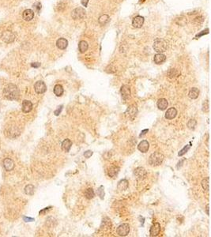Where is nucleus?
<instances>
[{
  "label": "nucleus",
  "mask_w": 211,
  "mask_h": 237,
  "mask_svg": "<svg viewBox=\"0 0 211 237\" xmlns=\"http://www.w3.org/2000/svg\"><path fill=\"white\" fill-rule=\"evenodd\" d=\"M129 187V183L127 179H121L120 181L118 183L117 185V188L118 190L120 191H123L127 190Z\"/></svg>",
  "instance_id": "obj_21"
},
{
  "label": "nucleus",
  "mask_w": 211,
  "mask_h": 237,
  "mask_svg": "<svg viewBox=\"0 0 211 237\" xmlns=\"http://www.w3.org/2000/svg\"><path fill=\"white\" fill-rule=\"evenodd\" d=\"M92 153H92L91 150H88V151H86L84 153V157H85L86 158H89L91 156H92Z\"/></svg>",
  "instance_id": "obj_36"
},
{
  "label": "nucleus",
  "mask_w": 211,
  "mask_h": 237,
  "mask_svg": "<svg viewBox=\"0 0 211 237\" xmlns=\"http://www.w3.org/2000/svg\"><path fill=\"white\" fill-rule=\"evenodd\" d=\"M23 219L25 220V221H26V222H30V221H34V219H33V218H30V217H24Z\"/></svg>",
  "instance_id": "obj_39"
},
{
  "label": "nucleus",
  "mask_w": 211,
  "mask_h": 237,
  "mask_svg": "<svg viewBox=\"0 0 211 237\" xmlns=\"http://www.w3.org/2000/svg\"><path fill=\"white\" fill-rule=\"evenodd\" d=\"M3 167L6 171H12L14 168V163L10 158H6L3 161Z\"/></svg>",
  "instance_id": "obj_13"
},
{
  "label": "nucleus",
  "mask_w": 211,
  "mask_h": 237,
  "mask_svg": "<svg viewBox=\"0 0 211 237\" xmlns=\"http://www.w3.org/2000/svg\"><path fill=\"white\" fill-rule=\"evenodd\" d=\"M124 114H125V116L127 118L134 119L136 117L137 114H138L137 105L136 104H132V105L129 106L128 108L127 109V111H126Z\"/></svg>",
  "instance_id": "obj_5"
},
{
  "label": "nucleus",
  "mask_w": 211,
  "mask_h": 237,
  "mask_svg": "<svg viewBox=\"0 0 211 237\" xmlns=\"http://www.w3.org/2000/svg\"><path fill=\"white\" fill-rule=\"evenodd\" d=\"M34 89L36 91V93L38 94H42L46 92L47 90V86L45 85V83L42 82V81H38L35 83L34 85Z\"/></svg>",
  "instance_id": "obj_9"
},
{
  "label": "nucleus",
  "mask_w": 211,
  "mask_h": 237,
  "mask_svg": "<svg viewBox=\"0 0 211 237\" xmlns=\"http://www.w3.org/2000/svg\"><path fill=\"white\" fill-rule=\"evenodd\" d=\"M81 3H82V4L83 5V7H87V5H88V3H89V0H82Z\"/></svg>",
  "instance_id": "obj_38"
},
{
  "label": "nucleus",
  "mask_w": 211,
  "mask_h": 237,
  "mask_svg": "<svg viewBox=\"0 0 211 237\" xmlns=\"http://www.w3.org/2000/svg\"><path fill=\"white\" fill-rule=\"evenodd\" d=\"M22 17L25 21H29L34 17V12H33V10H30V9L25 10L22 13Z\"/></svg>",
  "instance_id": "obj_16"
},
{
  "label": "nucleus",
  "mask_w": 211,
  "mask_h": 237,
  "mask_svg": "<svg viewBox=\"0 0 211 237\" xmlns=\"http://www.w3.org/2000/svg\"><path fill=\"white\" fill-rule=\"evenodd\" d=\"M177 115V111L175 108H170L165 113V118L167 119H173Z\"/></svg>",
  "instance_id": "obj_17"
},
{
  "label": "nucleus",
  "mask_w": 211,
  "mask_h": 237,
  "mask_svg": "<svg viewBox=\"0 0 211 237\" xmlns=\"http://www.w3.org/2000/svg\"><path fill=\"white\" fill-rule=\"evenodd\" d=\"M157 105V108H158L160 110L164 111V110H165V109L168 108V101H167V100H166V99L161 98L158 100Z\"/></svg>",
  "instance_id": "obj_20"
},
{
  "label": "nucleus",
  "mask_w": 211,
  "mask_h": 237,
  "mask_svg": "<svg viewBox=\"0 0 211 237\" xmlns=\"http://www.w3.org/2000/svg\"><path fill=\"white\" fill-rule=\"evenodd\" d=\"M104 187H103V186H100V187L97 189V191H96L97 195L99 196L100 199H104Z\"/></svg>",
  "instance_id": "obj_31"
},
{
  "label": "nucleus",
  "mask_w": 211,
  "mask_h": 237,
  "mask_svg": "<svg viewBox=\"0 0 211 237\" xmlns=\"http://www.w3.org/2000/svg\"><path fill=\"white\" fill-rule=\"evenodd\" d=\"M94 196H95V194H94V191H93V190H92V188H88V189H86V191H85V197H86L87 199H92Z\"/></svg>",
  "instance_id": "obj_29"
},
{
  "label": "nucleus",
  "mask_w": 211,
  "mask_h": 237,
  "mask_svg": "<svg viewBox=\"0 0 211 237\" xmlns=\"http://www.w3.org/2000/svg\"><path fill=\"white\" fill-rule=\"evenodd\" d=\"M197 125V122L195 119H190L188 123V127L191 130H194Z\"/></svg>",
  "instance_id": "obj_32"
},
{
  "label": "nucleus",
  "mask_w": 211,
  "mask_h": 237,
  "mask_svg": "<svg viewBox=\"0 0 211 237\" xmlns=\"http://www.w3.org/2000/svg\"><path fill=\"white\" fill-rule=\"evenodd\" d=\"M161 232V224L159 223H155L154 224L152 225V227L150 228V231H149V234H150V236H157L160 234Z\"/></svg>",
  "instance_id": "obj_11"
},
{
  "label": "nucleus",
  "mask_w": 211,
  "mask_h": 237,
  "mask_svg": "<svg viewBox=\"0 0 211 237\" xmlns=\"http://www.w3.org/2000/svg\"><path fill=\"white\" fill-rule=\"evenodd\" d=\"M134 174L135 175L136 179L138 180H142L146 177V171L145 170V168H142V167H138L135 169L134 171Z\"/></svg>",
  "instance_id": "obj_8"
},
{
  "label": "nucleus",
  "mask_w": 211,
  "mask_h": 237,
  "mask_svg": "<svg viewBox=\"0 0 211 237\" xmlns=\"http://www.w3.org/2000/svg\"><path fill=\"white\" fill-rule=\"evenodd\" d=\"M71 16L74 20L82 19L86 17V10H84L82 7L76 8L72 11Z\"/></svg>",
  "instance_id": "obj_6"
},
{
  "label": "nucleus",
  "mask_w": 211,
  "mask_h": 237,
  "mask_svg": "<svg viewBox=\"0 0 211 237\" xmlns=\"http://www.w3.org/2000/svg\"><path fill=\"white\" fill-rule=\"evenodd\" d=\"M31 66L32 67H34V68H38L39 66H40V63H33L31 64Z\"/></svg>",
  "instance_id": "obj_37"
},
{
  "label": "nucleus",
  "mask_w": 211,
  "mask_h": 237,
  "mask_svg": "<svg viewBox=\"0 0 211 237\" xmlns=\"http://www.w3.org/2000/svg\"><path fill=\"white\" fill-rule=\"evenodd\" d=\"M148 131H149L148 129H145V130H144V131H142L141 132L140 135H139V137H142V136H144V135H145Z\"/></svg>",
  "instance_id": "obj_40"
},
{
  "label": "nucleus",
  "mask_w": 211,
  "mask_h": 237,
  "mask_svg": "<svg viewBox=\"0 0 211 237\" xmlns=\"http://www.w3.org/2000/svg\"><path fill=\"white\" fill-rule=\"evenodd\" d=\"M145 0H141V3H142V2H144Z\"/></svg>",
  "instance_id": "obj_43"
},
{
  "label": "nucleus",
  "mask_w": 211,
  "mask_h": 237,
  "mask_svg": "<svg viewBox=\"0 0 211 237\" xmlns=\"http://www.w3.org/2000/svg\"><path fill=\"white\" fill-rule=\"evenodd\" d=\"M190 147H191V145H186V146H184V149H182L179 152V153H178L179 157H181V156H183V155H184L185 153H186L189 150Z\"/></svg>",
  "instance_id": "obj_33"
},
{
  "label": "nucleus",
  "mask_w": 211,
  "mask_h": 237,
  "mask_svg": "<svg viewBox=\"0 0 211 237\" xmlns=\"http://www.w3.org/2000/svg\"><path fill=\"white\" fill-rule=\"evenodd\" d=\"M19 89L14 84H8L3 89V95L8 100H15L19 98Z\"/></svg>",
  "instance_id": "obj_1"
},
{
  "label": "nucleus",
  "mask_w": 211,
  "mask_h": 237,
  "mask_svg": "<svg viewBox=\"0 0 211 237\" xmlns=\"http://www.w3.org/2000/svg\"><path fill=\"white\" fill-rule=\"evenodd\" d=\"M25 192L27 195H33L35 192V188H34V186L32 184H29L27 185L26 187H25Z\"/></svg>",
  "instance_id": "obj_28"
},
{
  "label": "nucleus",
  "mask_w": 211,
  "mask_h": 237,
  "mask_svg": "<svg viewBox=\"0 0 211 237\" xmlns=\"http://www.w3.org/2000/svg\"><path fill=\"white\" fill-rule=\"evenodd\" d=\"M98 21L99 23L101 25H105L106 24H108L110 21V18L108 15L106 14H104V15H101L99 19H98Z\"/></svg>",
  "instance_id": "obj_26"
},
{
  "label": "nucleus",
  "mask_w": 211,
  "mask_h": 237,
  "mask_svg": "<svg viewBox=\"0 0 211 237\" xmlns=\"http://www.w3.org/2000/svg\"><path fill=\"white\" fill-rule=\"evenodd\" d=\"M164 155L160 152H154L149 157V164L151 165L152 167H157L162 164L164 161Z\"/></svg>",
  "instance_id": "obj_2"
},
{
  "label": "nucleus",
  "mask_w": 211,
  "mask_h": 237,
  "mask_svg": "<svg viewBox=\"0 0 211 237\" xmlns=\"http://www.w3.org/2000/svg\"><path fill=\"white\" fill-rule=\"evenodd\" d=\"M120 92H121V95H122V97L123 100H127L131 96V89H130V87L127 85H123L121 87Z\"/></svg>",
  "instance_id": "obj_10"
},
{
  "label": "nucleus",
  "mask_w": 211,
  "mask_h": 237,
  "mask_svg": "<svg viewBox=\"0 0 211 237\" xmlns=\"http://www.w3.org/2000/svg\"><path fill=\"white\" fill-rule=\"evenodd\" d=\"M138 149L139 151L142 153H146V152H148L149 149V144L146 140H143L139 144Z\"/></svg>",
  "instance_id": "obj_15"
},
{
  "label": "nucleus",
  "mask_w": 211,
  "mask_h": 237,
  "mask_svg": "<svg viewBox=\"0 0 211 237\" xmlns=\"http://www.w3.org/2000/svg\"><path fill=\"white\" fill-rule=\"evenodd\" d=\"M184 161H185V159H183V160H181L179 162V163H178V165H177V168H180V166H181V165H182V163H183V162Z\"/></svg>",
  "instance_id": "obj_41"
},
{
  "label": "nucleus",
  "mask_w": 211,
  "mask_h": 237,
  "mask_svg": "<svg viewBox=\"0 0 211 237\" xmlns=\"http://www.w3.org/2000/svg\"><path fill=\"white\" fill-rule=\"evenodd\" d=\"M1 38L3 40L5 43L10 44L14 41L15 40V35L12 31L10 30H7V31H4L3 33H2V36Z\"/></svg>",
  "instance_id": "obj_4"
},
{
  "label": "nucleus",
  "mask_w": 211,
  "mask_h": 237,
  "mask_svg": "<svg viewBox=\"0 0 211 237\" xmlns=\"http://www.w3.org/2000/svg\"><path fill=\"white\" fill-rule=\"evenodd\" d=\"M22 112L24 113H29L33 109V104L29 100H24L22 102Z\"/></svg>",
  "instance_id": "obj_14"
},
{
  "label": "nucleus",
  "mask_w": 211,
  "mask_h": 237,
  "mask_svg": "<svg viewBox=\"0 0 211 237\" xmlns=\"http://www.w3.org/2000/svg\"><path fill=\"white\" fill-rule=\"evenodd\" d=\"M71 146H72V142L70 139H68V138L65 139L63 142V143H62V149L64 152H66V153H68L70 151Z\"/></svg>",
  "instance_id": "obj_22"
},
{
  "label": "nucleus",
  "mask_w": 211,
  "mask_h": 237,
  "mask_svg": "<svg viewBox=\"0 0 211 237\" xmlns=\"http://www.w3.org/2000/svg\"><path fill=\"white\" fill-rule=\"evenodd\" d=\"M206 214H207V215H210V213H209V205L206 206Z\"/></svg>",
  "instance_id": "obj_42"
},
{
  "label": "nucleus",
  "mask_w": 211,
  "mask_h": 237,
  "mask_svg": "<svg viewBox=\"0 0 211 237\" xmlns=\"http://www.w3.org/2000/svg\"><path fill=\"white\" fill-rule=\"evenodd\" d=\"M144 24V17L142 16H136L132 21V25L135 28H141Z\"/></svg>",
  "instance_id": "obj_12"
},
{
  "label": "nucleus",
  "mask_w": 211,
  "mask_h": 237,
  "mask_svg": "<svg viewBox=\"0 0 211 237\" xmlns=\"http://www.w3.org/2000/svg\"><path fill=\"white\" fill-rule=\"evenodd\" d=\"M189 97L191 99H197L199 96V90L197 88H192L189 92Z\"/></svg>",
  "instance_id": "obj_25"
},
{
  "label": "nucleus",
  "mask_w": 211,
  "mask_h": 237,
  "mask_svg": "<svg viewBox=\"0 0 211 237\" xmlns=\"http://www.w3.org/2000/svg\"><path fill=\"white\" fill-rule=\"evenodd\" d=\"M88 48H89V44L85 40L80 41L79 44H78V49H79L80 52L85 53L88 50Z\"/></svg>",
  "instance_id": "obj_23"
},
{
  "label": "nucleus",
  "mask_w": 211,
  "mask_h": 237,
  "mask_svg": "<svg viewBox=\"0 0 211 237\" xmlns=\"http://www.w3.org/2000/svg\"><path fill=\"white\" fill-rule=\"evenodd\" d=\"M209 183H210V179H209V177L205 178L202 181V188L204 189L205 191H209V186H210Z\"/></svg>",
  "instance_id": "obj_30"
},
{
  "label": "nucleus",
  "mask_w": 211,
  "mask_h": 237,
  "mask_svg": "<svg viewBox=\"0 0 211 237\" xmlns=\"http://www.w3.org/2000/svg\"><path fill=\"white\" fill-rule=\"evenodd\" d=\"M68 45V41L65 38H60L56 42V46L58 48L61 50L66 49V47Z\"/></svg>",
  "instance_id": "obj_18"
},
{
  "label": "nucleus",
  "mask_w": 211,
  "mask_h": 237,
  "mask_svg": "<svg viewBox=\"0 0 211 237\" xmlns=\"http://www.w3.org/2000/svg\"><path fill=\"white\" fill-rule=\"evenodd\" d=\"M119 168L118 167H116V166H112L111 168H109V171H108V173H109V175L110 177L114 178L116 177L118 172H119Z\"/></svg>",
  "instance_id": "obj_24"
},
{
  "label": "nucleus",
  "mask_w": 211,
  "mask_h": 237,
  "mask_svg": "<svg viewBox=\"0 0 211 237\" xmlns=\"http://www.w3.org/2000/svg\"><path fill=\"white\" fill-rule=\"evenodd\" d=\"M153 60H154V63L156 64H162V63L165 62L166 56L164 54H162V53H158V54H157V55L154 56Z\"/></svg>",
  "instance_id": "obj_19"
},
{
  "label": "nucleus",
  "mask_w": 211,
  "mask_h": 237,
  "mask_svg": "<svg viewBox=\"0 0 211 237\" xmlns=\"http://www.w3.org/2000/svg\"><path fill=\"white\" fill-rule=\"evenodd\" d=\"M54 93L57 96H61L63 93V88L61 85H56L54 87Z\"/></svg>",
  "instance_id": "obj_27"
},
{
  "label": "nucleus",
  "mask_w": 211,
  "mask_h": 237,
  "mask_svg": "<svg viewBox=\"0 0 211 237\" xmlns=\"http://www.w3.org/2000/svg\"><path fill=\"white\" fill-rule=\"evenodd\" d=\"M130 232V226L128 224H122L119 225L116 229L117 234L120 236H126L129 234Z\"/></svg>",
  "instance_id": "obj_7"
},
{
  "label": "nucleus",
  "mask_w": 211,
  "mask_h": 237,
  "mask_svg": "<svg viewBox=\"0 0 211 237\" xmlns=\"http://www.w3.org/2000/svg\"><path fill=\"white\" fill-rule=\"evenodd\" d=\"M62 110H63V105H60V107H58V108L56 109V111L54 112V114L56 115H59L61 113V112H62Z\"/></svg>",
  "instance_id": "obj_34"
},
{
  "label": "nucleus",
  "mask_w": 211,
  "mask_h": 237,
  "mask_svg": "<svg viewBox=\"0 0 211 237\" xmlns=\"http://www.w3.org/2000/svg\"><path fill=\"white\" fill-rule=\"evenodd\" d=\"M206 106L204 104L202 106V111L205 112H207L209 111V101L208 100H206Z\"/></svg>",
  "instance_id": "obj_35"
},
{
  "label": "nucleus",
  "mask_w": 211,
  "mask_h": 237,
  "mask_svg": "<svg viewBox=\"0 0 211 237\" xmlns=\"http://www.w3.org/2000/svg\"><path fill=\"white\" fill-rule=\"evenodd\" d=\"M153 49L158 53L165 52L167 50V42L164 39L157 38L153 42Z\"/></svg>",
  "instance_id": "obj_3"
}]
</instances>
